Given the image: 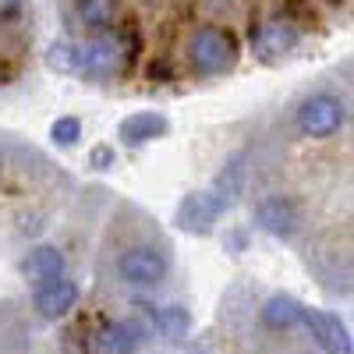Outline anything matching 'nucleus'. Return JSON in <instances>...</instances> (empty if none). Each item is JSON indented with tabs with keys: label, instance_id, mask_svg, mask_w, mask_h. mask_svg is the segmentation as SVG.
<instances>
[{
	"label": "nucleus",
	"instance_id": "2",
	"mask_svg": "<svg viewBox=\"0 0 354 354\" xmlns=\"http://www.w3.org/2000/svg\"><path fill=\"white\" fill-rule=\"evenodd\" d=\"M188 61L195 68V75L202 78H220L238 64V39L234 32L220 25H202L188 39Z\"/></svg>",
	"mask_w": 354,
	"mask_h": 354
},
{
	"label": "nucleus",
	"instance_id": "6",
	"mask_svg": "<svg viewBox=\"0 0 354 354\" xmlns=\"http://www.w3.org/2000/svg\"><path fill=\"white\" fill-rule=\"evenodd\" d=\"M255 223L270 234V238L287 241V238H294V234H298L301 213H298V205H294L290 198H283V195H266V198L255 205Z\"/></svg>",
	"mask_w": 354,
	"mask_h": 354
},
{
	"label": "nucleus",
	"instance_id": "18",
	"mask_svg": "<svg viewBox=\"0 0 354 354\" xmlns=\"http://www.w3.org/2000/svg\"><path fill=\"white\" fill-rule=\"evenodd\" d=\"M113 163H117V153H113V145L100 142V145H93V149H88V167H93V170H110Z\"/></svg>",
	"mask_w": 354,
	"mask_h": 354
},
{
	"label": "nucleus",
	"instance_id": "16",
	"mask_svg": "<svg viewBox=\"0 0 354 354\" xmlns=\"http://www.w3.org/2000/svg\"><path fill=\"white\" fill-rule=\"evenodd\" d=\"M75 11L88 28H106L117 15V0H75Z\"/></svg>",
	"mask_w": 354,
	"mask_h": 354
},
{
	"label": "nucleus",
	"instance_id": "17",
	"mask_svg": "<svg viewBox=\"0 0 354 354\" xmlns=\"http://www.w3.org/2000/svg\"><path fill=\"white\" fill-rule=\"evenodd\" d=\"M78 138H82V121L71 117V113L57 117V121L50 124V142L57 145V149H71V145H78Z\"/></svg>",
	"mask_w": 354,
	"mask_h": 354
},
{
	"label": "nucleus",
	"instance_id": "11",
	"mask_svg": "<svg viewBox=\"0 0 354 354\" xmlns=\"http://www.w3.org/2000/svg\"><path fill=\"white\" fill-rule=\"evenodd\" d=\"M117 64H121V46H117V39L106 36V39H96V43L82 46V68H78V75L100 82V78L113 75Z\"/></svg>",
	"mask_w": 354,
	"mask_h": 354
},
{
	"label": "nucleus",
	"instance_id": "3",
	"mask_svg": "<svg viewBox=\"0 0 354 354\" xmlns=\"http://www.w3.org/2000/svg\"><path fill=\"white\" fill-rule=\"evenodd\" d=\"M294 124L305 138H333L347 124V103L333 93H315L298 106Z\"/></svg>",
	"mask_w": 354,
	"mask_h": 354
},
{
	"label": "nucleus",
	"instance_id": "7",
	"mask_svg": "<svg viewBox=\"0 0 354 354\" xmlns=\"http://www.w3.org/2000/svg\"><path fill=\"white\" fill-rule=\"evenodd\" d=\"M75 305H78V283L68 280V277L46 280V283H39L36 294H32V308H36L43 319H50V322L68 319V315L75 312Z\"/></svg>",
	"mask_w": 354,
	"mask_h": 354
},
{
	"label": "nucleus",
	"instance_id": "20",
	"mask_svg": "<svg viewBox=\"0 0 354 354\" xmlns=\"http://www.w3.org/2000/svg\"><path fill=\"white\" fill-rule=\"evenodd\" d=\"M0 167H4V160H0Z\"/></svg>",
	"mask_w": 354,
	"mask_h": 354
},
{
	"label": "nucleus",
	"instance_id": "19",
	"mask_svg": "<svg viewBox=\"0 0 354 354\" xmlns=\"http://www.w3.org/2000/svg\"><path fill=\"white\" fill-rule=\"evenodd\" d=\"M25 8V0H0V18H15Z\"/></svg>",
	"mask_w": 354,
	"mask_h": 354
},
{
	"label": "nucleus",
	"instance_id": "1",
	"mask_svg": "<svg viewBox=\"0 0 354 354\" xmlns=\"http://www.w3.org/2000/svg\"><path fill=\"white\" fill-rule=\"evenodd\" d=\"M245 185H248V163H245V153H238L223 163V170L213 177L209 188L188 192L181 198V205L174 213V223L185 234H195V238L198 234H213V227L241 202Z\"/></svg>",
	"mask_w": 354,
	"mask_h": 354
},
{
	"label": "nucleus",
	"instance_id": "8",
	"mask_svg": "<svg viewBox=\"0 0 354 354\" xmlns=\"http://www.w3.org/2000/svg\"><path fill=\"white\" fill-rule=\"evenodd\" d=\"M170 135V121L156 110H138V113H128L121 124H117V142L128 145V149H142L149 142H160Z\"/></svg>",
	"mask_w": 354,
	"mask_h": 354
},
{
	"label": "nucleus",
	"instance_id": "15",
	"mask_svg": "<svg viewBox=\"0 0 354 354\" xmlns=\"http://www.w3.org/2000/svg\"><path fill=\"white\" fill-rule=\"evenodd\" d=\"M43 61H46V68L57 71V75H78V68H82V46L57 39V43L46 46V57H43Z\"/></svg>",
	"mask_w": 354,
	"mask_h": 354
},
{
	"label": "nucleus",
	"instance_id": "12",
	"mask_svg": "<svg viewBox=\"0 0 354 354\" xmlns=\"http://www.w3.org/2000/svg\"><path fill=\"white\" fill-rule=\"evenodd\" d=\"M138 337H142L138 322H128V319L103 322L96 333V354H135Z\"/></svg>",
	"mask_w": 354,
	"mask_h": 354
},
{
	"label": "nucleus",
	"instance_id": "9",
	"mask_svg": "<svg viewBox=\"0 0 354 354\" xmlns=\"http://www.w3.org/2000/svg\"><path fill=\"white\" fill-rule=\"evenodd\" d=\"M298 46V28H290L287 21H262L259 28H252V50L262 61H277V57L290 53Z\"/></svg>",
	"mask_w": 354,
	"mask_h": 354
},
{
	"label": "nucleus",
	"instance_id": "5",
	"mask_svg": "<svg viewBox=\"0 0 354 354\" xmlns=\"http://www.w3.org/2000/svg\"><path fill=\"white\" fill-rule=\"evenodd\" d=\"M301 326L312 333V340L319 344L322 354H354V340L347 322L333 312H322V308H308L301 312Z\"/></svg>",
	"mask_w": 354,
	"mask_h": 354
},
{
	"label": "nucleus",
	"instance_id": "13",
	"mask_svg": "<svg viewBox=\"0 0 354 354\" xmlns=\"http://www.w3.org/2000/svg\"><path fill=\"white\" fill-rule=\"evenodd\" d=\"M153 330L170 340V344H181L192 337V312L185 305H163V308H153Z\"/></svg>",
	"mask_w": 354,
	"mask_h": 354
},
{
	"label": "nucleus",
	"instance_id": "14",
	"mask_svg": "<svg viewBox=\"0 0 354 354\" xmlns=\"http://www.w3.org/2000/svg\"><path fill=\"white\" fill-rule=\"evenodd\" d=\"M301 312H305V305L294 298V294H273L270 301L262 305V322L270 330H277V333H283V330H294L301 322Z\"/></svg>",
	"mask_w": 354,
	"mask_h": 354
},
{
	"label": "nucleus",
	"instance_id": "10",
	"mask_svg": "<svg viewBox=\"0 0 354 354\" xmlns=\"http://www.w3.org/2000/svg\"><path fill=\"white\" fill-rule=\"evenodd\" d=\"M64 270H68V259H64V252L57 245H36L32 252L21 259V277L28 283H36V287L46 283V280L64 277Z\"/></svg>",
	"mask_w": 354,
	"mask_h": 354
},
{
	"label": "nucleus",
	"instance_id": "4",
	"mask_svg": "<svg viewBox=\"0 0 354 354\" xmlns=\"http://www.w3.org/2000/svg\"><path fill=\"white\" fill-rule=\"evenodd\" d=\"M167 270H170L167 255L153 245H131L117 259V277L131 287H156L167 277Z\"/></svg>",
	"mask_w": 354,
	"mask_h": 354
}]
</instances>
